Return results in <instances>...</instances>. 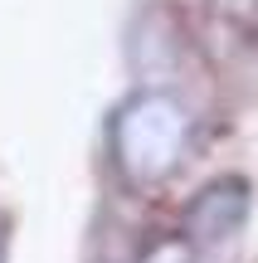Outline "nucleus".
I'll return each mask as SVG.
<instances>
[{
  "mask_svg": "<svg viewBox=\"0 0 258 263\" xmlns=\"http://www.w3.org/2000/svg\"><path fill=\"white\" fill-rule=\"evenodd\" d=\"M220 5H224V10H239V15H244V10H253V0H220Z\"/></svg>",
  "mask_w": 258,
  "mask_h": 263,
  "instance_id": "nucleus-4",
  "label": "nucleus"
},
{
  "mask_svg": "<svg viewBox=\"0 0 258 263\" xmlns=\"http://www.w3.org/2000/svg\"><path fill=\"white\" fill-rule=\"evenodd\" d=\"M10 258V215L0 210V263Z\"/></svg>",
  "mask_w": 258,
  "mask_h": 263,
  "instance_id": "nucleus-3",
  "label": "nucleus"
},
{
  "mask_svg": "<svg viewBox=\"0 0 258 263\" xmlns=\"http://www.w3.org/2000/svg\"><path fill=\"white\" fill-rule=\"evenodd\" d=\"M112 161L117 176L132 190H156L181 171L190 151V112L181 107L175 93L161 88H136L112 117Z\"/></svg>",
  "mask_w": 258,
  "mask_h": 263,
  "instance_id": "nucleus-1",
  "label": "nucleus"
},
{
  "mask_svg": "<svg viewBox=\"0 0 258 263\" xmlns=\"http://www.w3.org/2000/svg\"><path fill=\"white\" fill-rule=\"evenodd\" d=\"M249 180L244 176H220L205 190H195V200L185 205V239L195 249H220L249 219Z\"/></svg>",
  "mask_w": 258,
  "mask_h": 263,
  "instance_id": "nucleus-2",
  "label": "nucleus"
}]
</instances>
